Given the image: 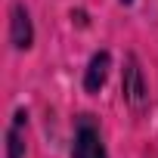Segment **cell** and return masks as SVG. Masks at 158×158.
Masks as SVG:
<instances>
[{"instance_id":"1","label":"cell","mask_w":158,"mask_h":158,"mask_svg":"<svg viewBox=\"0 0 158 158\" xmlns=\"http://www.w3.org/2000/svg\"><path fill=\"white\" fill-rule=\"evenodd\" d=\"M71 158H109L102 130L93 121V115H81L74 121V139H71Z\"/></svg>"},{"instance_id":"5","label":"cell","mask_w":158,"mask_h":158,"mask_svg":"<svg viewBox=\"0 0 158 158\" xmlns=\"http://www.w3.org/2000/svg\"><path fill=\"white\" fill-rule=\"evenodd\" d=\"M109 65H112V56H109L106 50H99V53L90 56V65H87V74H84V90H87V93H96V90L106 84Z\"/></svg>"},{"instance_id":"2","label":"cell","mask_w":158,"mask_h":158,"mask_svg":"<svg viewBox=\"0 0 158 158\" xmlns=\"http://www.w3.org/2000/svg\"><path fill=\"white\" fill-rule=\"evenodd\" d=\"M10 40L16 50H28L34 40V25H31V13L25 3H13L10 13Z\"/></svg>"},{"instance_id":"4","label":"cell","mask_w":158,"mask_h":158,"mask_svg":"<svg viewBox=\"0 0 158 158\" xmlns=\"http://www.w3.org/2000/svg\"><path fill=\"white\" fill-rule=\"evenodd\" d=\"M25 127H28V112L19 109L13 115V124L6 127V158H25Z\"/></svg>"},{"instance_id":"3","label":"cell","mask_w":158,"mask_h":158,"mask_svg":"<svg viewBox=\"0 0 158 158\" xmlns=\"http://www.w3.org/2000/svg\"><path fill=\"white\" fill-rule=\"evenodd\" d=\"M124 99L133 109H143L146 99H149V90H146V81H143V71H139L136 56H127V68H124Z\"/></svg>"},{"instance_id":"6","label":"cell","mask_w":158,"mask_h":158,"mask_svg":"<svg viewBox=\"0 0 158 158\" xmlns=\"http://www.w3.org/2000/svg\"><path fill=\"white\" fill-rule=\"evenodd\" d=\"M121 3H130V0H121Z\"/></svg>"}]
</instances>
